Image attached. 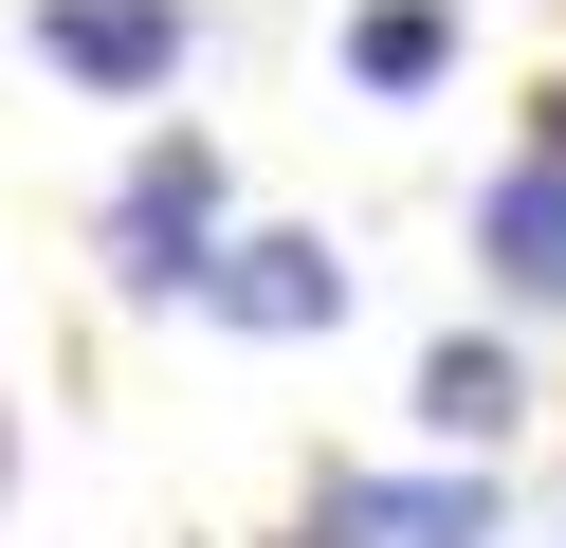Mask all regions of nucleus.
<instances>
[{"label":"nucleus","instance_id":"6","mask_svg":"<svg viewBox=\"0 0 566 548\" xmlns=\"http://www.w3.org/2000/svg\"><path fill=\"white\" fill-rule=\"evenodd\" d=\"M512 421H530V348L512 329H439V348H420V438H439V457H493Z\"/></svg>","mask_w":566,"mask_h":548},{"label":"nucleus","instance_id":"2","mask_svg":"<svg viewBox=\"0 0 566 548\" xmlns=\"http://www.w3.org/2000/svg\"><path fill=\"white\" fill-rule=\"evenodd\" d=\"M293 548H512V494L493 457H439V475H311V530Z\"/></svg>","mask_w":566,"mask_h":548},{"label":"nucleus","instance_id":"7","mask_svg":"<svg viewBox=\"0 0 566 548\" xmlns=\"http://www.w3.org/2000/svg\"><path fill=\"white\" fill-rule=\"evenodd\" d=\"M457 55H475V0H347V92L366 110H420Z\"/></svg>","mask_w":566,"mask_h":548},{"label":"nucleus","instance_id":"5","mask_svg":"<svg viewBox=\"0 0 566 548\" xmlns=\"http://www.w3.org/2000/svg\"><path fill=\"white\" fill-rule=\"evenodd\" d=\"M475 275L512 292V311H566V146H512V165L475 183Z\"/></svg>","mask_w":566,"mask_h":548},{"label":"nucleus","instance_id":"3","mask_svg":"<svg viewBox=\"0 0 566 548\" xmlns=\"http://www.w3.org/2000/svg\"><path fill=\"white\" fill-rule=\"evenodd\" d=\"M201 329H238V348H329L347 329V256L311 238V219H238L220 275H201Z\"/></svg>","mask_w":566,"mask_h":548},{"label":"nucleus","instance_id":"8","mask_svg":"<svg viewBox=\"0 0 566 548\" xmlns=\"http://www.w3.org/2000/svg\"><path fill=\"white\" fill-rule=\"evenodd\" d=\"M530 146H566V73H548V110H530Z\"/></svg>","mask_w":566,"mask_h":548},{"label":"nucleus","instance_id":"1","mask_svg":"<svg viewBox=\"0 0 566 548\" xmlns=\"http://www.w3.org/2000/svg\"><path fill=\"white\" fill-rule=\"evenodd\" d=\"M111 292L128 311H201V275H220V238H238V183H220V128H147L128 146V183H111Z\"/></svg>","mask_w":566,"mask_h":548},{"label":"nucleus","instance_id":"4","mask_svg":"<svg viewBox=\"0 0 566 548\" xmlns=\"http://www.w3.org/2000/svg\"><path fill=\"white\" fill-rule=\"evenodd\" d=\"M184 55H201V0H38V73H74L92 110L184 92Z\"/></svg>","mask_w":566,"mask_h":548}]
</instances>
